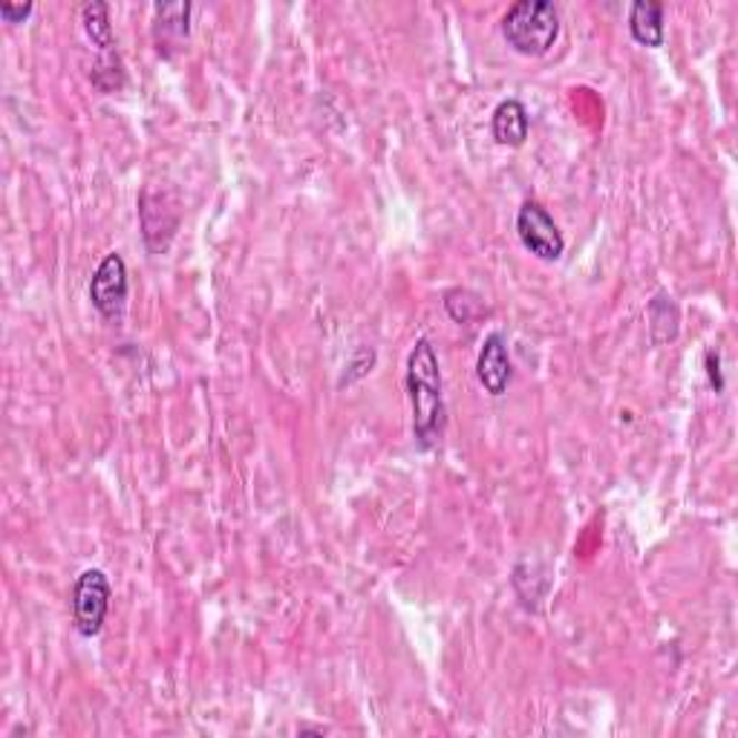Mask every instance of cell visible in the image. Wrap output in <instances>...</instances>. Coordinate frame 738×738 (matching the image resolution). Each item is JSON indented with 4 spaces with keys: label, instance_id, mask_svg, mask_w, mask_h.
<instances>
[{
    "label": "cell",
    "instance_id": "1",
    "mask_svg": "<svg viewBox=\"0 0 738 738\" xmlns=\"http://www.w3.org/2000/svg\"><path fill=\"white\" fill-rule=\"evenodd\" d=\"M407 393L416 442L424 451L436 447L445 436V393H442V370H438L436 350L427 337H422L410 352Z\"/></svg>",
    "mask_w": 738,
    "mask_h": 738
},
{
    "label": "cell",
    "instance_id": "3",
    "mask_svg": "<svg viewBox=\"0 0 738 738\" xmlns=\"http://www.w3.org/2000/svg\"><path fill=\"white\" fill-rule=\"evenodd\" d=\"M110 580L101 568H87L72 583V620L84 638H95L110 611Z\"/></svg>",
    "mask_w": 738,
    "mask_h": 738
},
{
    "label": "cell",
    "instance_id": "5",
    "mask_svg": "<svg viewBox=\"0 0 738 738\" xmlns=\"http://www.w3.org/2000/svg\"><path fill=\"white\" fill-rule=\"evenodd\" d=\"M128 263L122 254H108L95 269L93 280H90V301L99 309L101 317L108 321H119L128 306Z\"/></svg>",
    "mask_w": 738,
    "mask_h": 738
},
{
    "label": "cell",
    "instance_id": "7",
    "mask_svg": "<svg viewBox=\"0 0 738 738\" xmlns=\"http://www.w3.org/2000/svg\"><path fill=\"white\" fill-rule=\"evenodd\" d=\"M139 214H142V229H144V243L151 251H165L171 243L173 231L180 225V211L168 209V196L156 194V191H144L139 200Z\"/></svg>",
    "mask_w": 738,
    "mask_h": 738
},
{
    "label": "cell",
    "instance_id": "15",
    "mask_svg": "<svg viewBox=\"0 0 738 738\" xmlns=\"http://www.w3.org/2000/svg\"><path fill=\"white\" fill-rule=\"evenodd\" d=\"M29 12H32V3H18V7H12V3H0V18L7 23L23 21Z\"/></svg>",
    "mask_w": 738,
    "mask_h": 738
},
{
    "label": "cell",
    "instance_id": "11",
    "mask_svg": "<svg viewBox=\"0 0 738 738\" xmlns=\"http://www.w3.org/2000/svg\"><path fill=\"white\" fill-rule=\"evenodd\" d=\"M646 321H649L653 344H667V341H675V335H678L681 315H678V306H675L673 297L667 292H658L649 301V309H646Z\"/></svg>",
    "mask_w": 738,
    "mask_h": 738
},
{
    "label": "cell",
    "instance_id": "6",
    "mask_svg": "<svg viewBox=\"0 0 738 738\" xmlns=\"http://www.w3.org/2000/svg\"><path fill=\"white\" fill-rule=\"evenodd\" d=\"M510 375H514V364H510L508 341L502 332H491L482 341L479 358H476V378L491 395H502L508 390Z\"/></svg>",
    "mask_w": 738,
    "mask_h": 738
},
{
    "label": "cell",
    "instance_id": "13",
    "mask_svg": "<svg viewBox=\"0 0 738 738\" xmlns=\"http://www.w3.org/2000/svg\"><path fill=\"white\" fill-rule=\"evenodd\" d=\"M445 309L456 323H471L482 312V301L467 289H451L445 294Z\"/></svg>",
    "mask_w": 738,
    "mask_h": 738
},
{
    "label": "cell",
    "instance_id": "12",
    "mask_svg": "<svg viewBox=\"0 0 738 738\" xmlns=\"http://www.w3.org/2000/svg\"><path fill=\"white\" fill-rule=\"evenodd\" d=\"M81 23H84L87 36H90V41L99 47L101 55H113L115 36H113V23H110L108 3H101V0L84 3V7H81Z\"/></svg>",
    "mask_w": 738,
    "mask_h": 738
},
{
    "label": "cell",
    "instance_id": "10",
    "mask_svg": "<svg viewBox=\"0 0 738 738\" xmlns=\"http://www.w3.org/2000/svg\"><path fill=\"white\" fill-rule=\"evenodd\" d=\"M188 18H191V3H162L156 7V23H153V38L159 43V52H168V47H176L182 38H188Z\"/></svg>",
    "mask_w": 738,
    "mask_h": 738
},
{
    "label": "cell",
    "instance_id": "2",
    "mask_svg": "<svg viewBox=\"0 0 738 738\" xmlns=\"http://www.w3.org/2000/svg\"><path fill=\"white\" fill-rule=\"evenodd\" d=\"M502 36L519 55H545L559 36L557 7L552 0H516L502 18Z\"/></svg>",
    "mask_w": 738,
    "mask_h": 738
},
{
    "label": "cell",
    "instance_id": "9",
    "mask_svg": "<svg viewBox=\"0 0 738 738\" xmlns=\"http://www.w3.org/2000/svg\"><path fill=\"white\" fill-rule=\"evenodd\" d=\"M629 32L644 47H660L664 43V3L635 0L629 9Z\"/></svg>",
    "mask_w": 738,
    "mask_h": 738
},
{
    "label": "cell",
    "instance_id": "4",
    "mask_svg": "<svg viewBox=\"0 0 738 738\" xmlns=\"http://www.w3.org/2000/svg\"><path fill=\"white\" fill-rule=\"evenodd\" d=\"M516 234L530 254H537L539 260H548V263L563 257V251H566V240L559 234L554 216L537 200L523 202V209L516 214Z\"/></svg>",
    "mask_w": 738,
    "mask_h": 738
},
{
    "label": "cell",
    "instance_id": "14",
    "mask_svg": "<svg viewBox=\"0 0 738 738\" xmlns=\"http://www.w3.org/2000/svg\"><path fill=\"white\" fill-rule=\"evenodd\" d=\"M704 364H707V378H710V387L716 390V393H721V390H725V378H721V355H718V350H707V355H704Z\"/></svg>",
    "mask_w": 738,
    "mask_h": 738
},
{
    "label": "cell",
    "instance_id": "8",
    "mask_svg": "<svg viewBox=\"0 0 738 738\" xmlns=\"http://www.w3.org/2000/svg\"><path fill=\"white\" fill-rule=\"evenodd\" d=\"M491 130H494V139L499 144H508V148H523L525 139L530 133V115L525 110L523 101L505 99L496 104L494 119H491Z\"/></svg>",
    "mask_w": 738,
    "mask_h": 738
}]
</instances>
